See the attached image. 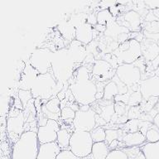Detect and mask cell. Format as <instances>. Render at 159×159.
Masks as SVG:
<instances>
[{"label": "cell", "mask_w": 159, "mask_h": 159, "mask_svg": "<svg viewBox=\"0 0 159 159\" xmlns=\"http://www.w3.org/2000/svg\"><path fill=\"white\" fill-rule=\"evenodd\" d=\"M70 88L74 99L83 105H89L97 99L96 84L89 80L88 70L84 66L78 69Z\"/></svg>", "instance_id": "1"}, {"label": "cell", "mask_w": 159, "mask_h": 159, "mask_svg": "<svg viewBox=\"0 0 159 159\" xmlns=\"http://www.w3.org/2000/svg\"><path fill=\"white\" fill-rule=\"evenodd\" d=\"M40 145L36 132H25L15 144L13 159H37Z\"/></svg>", "instance_id": "2"}, {"label": "cell", "mask_w": 159, "mask_h": 159, "mask_svg": "<svg viewBox=\"0 0 159 159\" xmlns=\"http://www.w3.org/2000/svg\"><path fill=\"white\" fill-rule=\"evenodd\" d=\"M75 62L70 56L68 49H61L53 53L52 69L57 81H66L74 72Z\"/></svg>", "instance_id": "3"}, {"label": "cell", "mask_w": 159, "mask_h": 159, "mask_svg": "<svg viewBox=\"0 0 159 159\" xmlns=\"http://www.w3.org/2000/svg\"><path fill=\"white\" fill-rule=\"evenodd\" d=\"M59 83L61 82L57 81L54 75L51 73L47 72L45 74H39L31 88L32 96L42 99H49L53 95Z\"/></svg>", "instance_id": "4"}, {"label": "cell", "mask_w": 159, "mask_h": 159, "mask_svg": "<svg viewBox=\"0 0 159 159\" xmlns=\"http://www.w3.org/2000/svg\"><path fill=\"white\" fill-rule=\"evenodd\" d=\"M93 144L90 132L75 130L70 140L69 150L77 157L84 158L90 155Z\"/></svg>", "instance_id": "5"}, {"label": "cell", "mask_w": 159, "mask_h": 159, "mask_svg": "<svg viewBox=\"0 0 159 159\" xmlns=\"http://www.w3.org/2000/svg\"><path fill=\"white\" fill-rule=\"evenodd\" d=\"M75 111V118L72 120V124L75 130L91 132L96 125V114L90 107L84 105Z\"/></svg>", "instance_id": "6"}, {"label": "cell", "mask_w": 159, "mask_h": 159, "mask_svg": "<svg viewBox=\"0 0 159 159\" xmlns=\"http://www.w3.org/2000/svg\"><path fill=\"white\" fill-rule=\"evenodd\" d=\"M115 75L127 87L138 84L141 81V70L133 63L119 66L115 71Z\"/></svg>", "instance_id": "7"}, {"label": "cell", "mask_w": 159, "mask_h": 159, "mask_svg": "<svg viewBox=\"0 0 159 159\" xmlns=\"http://www.w3.org/2000/svg\"><path fill=\"white\" fill-rule=\"evenodd\" d=\"M53 52L47 48L36 50L31 57V66L37 70L39 74L47 73L48 69L52 67V60Z\"/></svg>", "instance_id": "8"}, {"label": "cell", "mask_w": 159, "mask_h": 159, "mask_svg": "<svg viewBox=\"0 0 159 159\" xmlns=\"http://www.w3.org/2000/svg\"><path fill=\"white\" fill-rule=\"evenodd\" d=\"M120 52L117 54L124 64H131L141 56V46L136 39L129 40L121 45Z\"/></svg>", "instance_id": "9"}, {"label": "cell", "mask_w": 159, "mask_h": 159, "mask_svg": "<svg viewBox=\"0 0 159 159\" xmlns=\"http://www.w3.org/2000/svg\"><path fill=\"white\" fill-rule=\"evenodd\" d=\"M60 129L61 127L57 120L48 119L47 124L43 126H40L37 129V138L40 144L57 142V133Z\"/></svg>", "instance_id": "10"}, {"label": "cell", "mask_w": 159, "mask_h": 159, "mask_svg": "<svg viewBox=\"0 0 159 159\" xmlns=\"http://www.w3.org/2000/svg\"><path fill=\"white\" fill-rule=\"evenodd\" d=\"M139 92L143 99L148 100L151 98L159 97V76L153 75L141 80L139 83Z\"/></svg>", "instance_id": "11"}, {"label": "cell", "mask_w": 159, "mask_h": 159, "mask_svg": "<svg viewBox=\"0 0 159 159\" xmlns=\"http://www.w3.org/2000/svg\"><path fill=\"white\" fill-rule=\"evenodd\" d=\"M42 114L47 116V119L57 120L61 118V100L57 97L50 99L47 104L43 105L42 108Z\"/></svg>", "instance_id": "12"}, {"label": "cell", "mask_w": 159, "mask_h": 159, "mask_svg": "<svg viewBox=\"0 0 159 159\" xmlns=\"http://www.w3.org/2000/svg\"><path fill=\"white\" fill-rule=\"evenodd\" d=\"M61 151V149L57 142L41 144L37 159H57Z\"/></svg>", "instance_id": "13"}, {"label": "cell", "mask_w": 159, "mask_h": 159, "mask_svg": "<svg viewBox=\"0 0 159 159\" xmlns=\"http://www.w3.org/2000/svg\"><path fill=\"white\" fill-rule=\"evenodd\" d=\"M94 37V29L87 22L75 27V39L82 44H89Z\"/></svg>", "instance_id": "14"}, {"label": "cell", "mask_w": 159, "mask_h": 159, "mask_svg": "<svg viewBox=\"0 0 159 159\" xmlns=\"http://www.w3.org/2000/svg\"><path fill=\"white\" fill-rule=\"evenodd\" d=\"M93 75L100 79V81L109 79L110 77L114 76L112 71V66L105 61H97L94 62L93 66Z\"/></svg>", "instance_id": "15"}, {"label": "cell", "mask_w": 159, "mask_h": 159, "mask_svg": "<svg viewBox=\"0 0 159 159\" xmlns=\"http://www.w3.org/2000/svg\"><path fill=\"white\" fill-rule=\"evenodd\" d=\"M121 81L119 80V78L114 75L112 80L104 86V99L107 100H111L114 98L117 97L119 94H124V91L122 89H124L125 91L128 90V89H123L119 87V84Z\"/></svg>", "instance_id": "16"}, {"label": "cell", "mask_w": 159, "mask_h": 159, "mask_svg": "<svg viewBox=\"0 0 159 159\" xmlns=\"http://www.w3.org/2000/svg\"><path fill=\"white\" fill-rule=\"evenodd\" d=\"M68 52H69L70 56L71 57L75 63V62H81L86 56L85 48L82 46L81 42H78L76 40L71 42L70 48L68 49Z\"/></svg>", "instance_id": "17"}, {"label": "cell", "mask_w": 159, "mask_h": 159, "mask_svg": "<svg viewBox=\"0 0 159 159\" xmlns=\"http://www.w3.org/2000/svg\"><path fill=\"white\" fill-rule=\"evenodd\" d=\"M122 141L127 147H140L146 141V138L141 132L127 133L123 137Z\"/></svg>", "instance_id": "18"}, {"label": "cell", "mask_w": 159, "mask_h": 159, "mask_svg": "<svg viewBox=\"0 0 159 159\" xmlns=\"http://www.w3.org/2000/svg\"><path fill=\"white\" fill-rule=\"evenodd\" d=\"M109 152V145L105 142L94 143L89 156L93 159H106Z\"/></svg>", "instance_id": "19"}, {"label": "cell", "mask_w": 159, "mask_h": 159, "mask_svg": "<svg viewBox=\"0 0 159 159\" xmlns=\"http://www.w3.org/2000/svg\"><path fill=\"white\" fill-rule=\"evenodd\" d=\"M140 148L146 159H159V142L146 143Z\"/></svg>", "instance_id": "20"}, {"label": "cell", "mask_w": 159, "mask_h": 159, "mask_svg": "<svg viewBox=\"0 0 159 159\" xmlns=\"http://www.w3.org/2000/svg\"><path fill=\"white\" fill-rule=\"evenodd\" d=\"M71 135L72 134H70V132L66 129H61L58 131L57 143L61 150L69 149L70 140Z\"/></svg>", "instance_id": "21"}, {"label": "cell", "mask_w": 159, "mask_h": 159, "mask_svg": "<svg viewBox=\"0 0 159 159\" xmlns=\"http://www.w3.org/2000/svg\"><path fill=\"white\" fill-rule=\"evenodd\" d=\"M141 16L139 12L135 11H129L124 16V21L128 23L134 30H139L140 23H141Z\"/></svg>", "instance_id": "22"}, {"label": "cell", "mask_w": 159, "mask_h": 159, "mask_svg": "<svg viewBox=\"0 0 159 159\" xmlns=\"http://www.w3.org/2000/svg\"><path fill=\"white\" fill-rule=\"evenodd\" d=\"M122 150L127 154L128 159H146L140 147H127Z\"/></svg>", "instance_id": "23"}, {"label": "cell", "mask_w": 159, "mask_h": 159, "mask_svg": "<svg viewBox=\"0 0 159 159\" xmlns=\"http://www.w3.org/2000/svg\"><path fill=\"white\" fill-rule=\"evenodd\" d=\"M106 138H105V143L109 146V144L114 140L122 141L124 134H123V130L121 129H107L105 130Z\"/></svg>", "instance_id": "24"}, {"label": "cell", "mask_w": 159, "mask_h": 159, "mask_svg": "<svg viewBox=\"0 0 159 159\" xmlns=\"http://www.w3.org/2000/svg\"><path fill=\"white\" fill-rule=\"evenodd\" d=\"M60 32L62 35L66 38L71 37H75V27L68 21V22H63L59 25Z\"/></svg>", "instance_id": "25"}, {"label": "cell", "mask_w": 159, "mask_h": 159, "mask_svg": "<svg viewBox=\"0 0 159 159\" xmlns=\"http://www.w3.org/2000/svg\"><path fill=\"white\" fill-rule=\"evenodd\" d=\"M97 23L99 25H107L109 22L112 21L113 18V14L110 12V10L104 8V9L100 10L97 13Z\"/></svg>", "instance_id": "26"}, {"label": "cell", "mask_w": 159, "mask_h": 159, "mask_svg": "<svg viewBox=\"0 0 159 159\" xmlns=\"http://www.w3.org/2000/svg\"><path fill=\"white\" fill-rule=\"evenodd\" d=\"M92 140L94 143H99V142H105L106 134H105V129L102 127H97L94 128L90 132Z\"/></svg>", "instance_id": "27"}, {"label": "cell", "mask_w": 159, "mask_h": 159, "mask_svg": "<svg viewBox=\"0 0 159 159\" xmlns=\"http://www.w3.org/2000/svg\"><path fill=\"white\" fill-rule=\"evenodd\" d=\"M145 138H146V141L148 143L159 142V129L152 124V126L147 131Z\"/></svg>", "instance_id": "28"}, {"label": "cell", "mask_w": 159, "mask_h": 159, "mask_svg": "<svg viewBox=\"0 0 159 159\" xmlns=\"http://www.w3.org/2000/svg\"><path fill=\"white\" fill-rule=\"evenodd\" d=\"M141 123V120L139 119H131L130 121L127 122L125 124V129L128 133H135L139 132V124Z\"/></svg>", "instance_id": "29"}, {"label": "cell", "mask_w": 159, "mask_h": 159, "mask_svg": "<svg viewBox=\"0 0 159 159\" xmlns=\"http://www.w3.org/2000/svg\"><path fill=\"white\" fill-rule=\"evenodd\" d=\"M106 159H128V156L122 149H113L109 152Z\"/></svg>", "instance_id": "30"}, {"label": "cell", "mask_w": 159, "mask_h": 159, "mask_svg": "<svg viewBox=\"0 0 159 159\" xmlns=\"http://www.w3.org/2000/svg\"><path fill=\"white\" fill-rule=\"evenodd\" d=\"M114 106L112 104V105H109V106H105L104 108L102 109L101 112V117L104 119V120H105L106 122H109L111 118L113 117L114 114Z\"/></svg>", "instance_id": "31"}, {"label": "cell", "mask_w": 159, "mask_h": 159, "mask_svg": "<svg viewBox=\"0 0 159 159\" xmlns=\"http://www.w3.org/2000/svg\"><path fill=\"white\" fill-rule=\"evenodd\" d=\"M75 115V111L74 109H72L70 107H65L63 109H61V118L64 120L66 119H70L73 120Z\"/></svg>", "instance_id": "32"}, {"label": "cell", "mask_w": 159, "mask_h": 159, "mask_svg": "<svg viewBox=\"0 0 159 159\" xmlns=\"http://www.w3.org/2000/svg\"><path fill=\"white\" fill-rule=\"evenodd\" d=\"M57 159H82L81 157H77L69 149H66V150H61V152L58 154L57 157Z\"/></svg>", "instance_id": "33"}, {"label": "cell", "mask_w": 159, "mask_h": 159, "mask_svg": "<svg viewBox=\"0 0 159 159\" xmlns=\"http://www.w3.org/2000/svg\"><path fill=\"white\" fill-rule=\"evenodd\" d=\"M148 8L151 10L159 9V0H143Z\"/></svg>", "instance_id": "34"}, {"label": "cell", "mask_w": 159, "mask_h": 159, "mask_svg": "<svg viewBox=\"0 0 159 159\" xmlns=\"http://www.w3.org/2000/svg\"><path fill=\"white\" fill-rule=\"evenodd\" d=\"M152 124H153L154 126L157 127V128L159 129V113H157V114L154 116L153 119H152Z\"/></svg>", "instance_id": "35"}, {"label": "cell", "mask_w": 159, "mask_h": 159, "mask_svg": "<svg viewBox=\"0 0 159 159\" xmlns=\"http://www.w3.org/2000/svg\"><path fill=\"white\" fill-rule=\"evenodd\" d=\"M155 108H156V110L157 111V113H159V97L157 98V103L156 104H155Z\"/></svg>", "instance_id": "36"}, {"label": "cell", "mask_w": 159, "mask_h": 159, "mask_svg": "<svg viewBox=\"0 0 159 159\" xmlns=\"http://www.w3.org/2000/svg\"><path fill=\"white\" fill-rule=\"evenodd\" d=\"M82 159H93V158H92L91 157H90L89 155V156H88V157H84V158H82Z\"/></svg>", "instance_id": "37"}]
</instances>
